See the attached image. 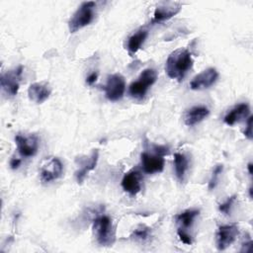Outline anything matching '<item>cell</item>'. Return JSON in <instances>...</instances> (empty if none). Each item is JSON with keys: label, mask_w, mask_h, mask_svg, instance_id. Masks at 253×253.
<instances>
[{"label": "cell", "mask_w": 253, "mask_h": 253, "mask_svg": "<svg viewBox=\"0 0 253 253\" xmlns=\"http://www.w3.org/2000/svg\"><path fill=\"white\" fill-rule=\"evenodd\" d=\"M192 66L191 51L187 48H178L168 56L165 63V71L171 79L182 81Z\"/></svg>", "instance_id": "1"}, {"label": "cell", "mask_w": 253, "mask_h": 253, "mask_svg": "<svg viewBox=\"0 0 253 253\" xmlns=\"http://www.w3.org/2000/svg\"><path fill=\"white\" fill-rule=\"evenodd\" d=\"M93 231L101 246H112L116 240L115 227L112 219L106 214L98 215L93 220Z\"/></svg>", "instance_id": "2"}, {"label": "cell", "mask_w": 253, "mask_h": 253, "mask_svg": "<svg viewBox=\"0 0 253 253\" xmlns=\"http://www.w3.org/2000/svg\"><path fill=\"white\" fill-rule=\"evenodd\" d=\"M96 3L93 1H87L81 3L77 10L71 16L68 22V29L70 33H75L80 29L88 26L95 17L94 9Z\"/></svg>", "instance_id": "3"}, {"label": "cell", "mask_w": 253, "mask_h": 253, "mask_svg": "<svg viewBox=\"0 0 253 253\" xmlns=\"http://www.w3.org/2000/svg\"><path fill=\"white\" fill-rule=\"evenodd\" d=\"M154 152L143 151L140 155L142 171L147 174L160 173L164 169V155L168 148L165 146H154Z\"/></svg>", "instance_id": "4"}, {"label": "cell", "mask_w": 253, "mask_h": 253, "mask_svg": "<svg viewBox=\"0 0 253 253\" xmlns=\"http://www.w3.org/2000/svg\"><path fill=\"white\" fill-rule=\"evenodd\" d=\"M157 79V72L153 68L144 69L138 76V78L131 82L128 87L129 95L136 100H141L144 98L147 90L151 87Z\"/></svg>", "instance_id": "5"}, {"label": "cell", "mask_w": 253, "mask_h": 253, "mask_svg": "<svg viewBox=\"0 0 253 253\" xmlns=\"http://www.w3.org/2000/svg\"><path fill=\"white\" fill-rule=\"evenodd\" d=\"M63 172L61 161L57 157H49L42 161L40 168V178L42 183L57 180Z\"/></svg>", "instance_id": "6"}, {"label": "cell", "mask_w": 253, "mask_h": 253, "mask_svg": "<svg viewBox=\"0 0 253 253\" xmlns=\"http://www.w3.org/2000/svg\"><path fill=\"white\" fill-rule=\"evenodd\" d=\"M105 94L110 101H119L123 98L126 90V81L120 73L111 74L108 76L104 86Z\"/></svg>", "instance_id": "7"}, {"label": "cell", "mask_w": 253, "mask_h": 253, "mask_svg": "<svg viewBox=\"0 0 253 253\" xmlns=\"http://www.w3.org/2000/svg\"><path fill=\"white\" fill-rule=\"evenodd\" d=\"M23 72V66H18L12 70L2 73L0 82L3 92L8 96H15L18 93L21 81V75Z\"/></svg>", "instance_id": "8"}, {"label": "cell", "mask_w": 253, "mask_h": 253, "mask_svg": "<svg viewBox=\"0 0 253 253\" xmlns=\"http://www.w3.org/2000/svg\"><path fill=\"white\" fill-rule=\"evenodd\" d=\"M15 142L19 153L24 157H33L39 149V137L34 133H18Z\"/></svg>", "instance_id": "9"}, {"label": "cell", "mask_w": 253, "mask_h": 253, "mask_svg": "<svg viewBox=\"0 0 253 253\" xmlns=\"http://www.w3.org/2000/svg\"><path fill=\"white\" fill-rule=\"evenodd\" d=\"M181 8H182V4L180 2H174V1L160 2L154 10L152 23H161L171 19L181 11Z\"/></svg>", "instance_id": "10"}, {"label": "cell", "mask_w": 253, "mask_h": 253, "mask_svg": "<svg viewBox=\"0 0 253 253\" xmlns=\"http://www.w3.org/2000/svg\"><path fill=\"white\" fill-rule=\"evenodd\" d=\"M238 235V227L236 224L220 225L216 231V247L218 250H224L229 247Z\"/></svg>", "instance_id": "11"}, {"label": "cell", "mask_w": 253, "mask_h": 253, "mask_svg": "<svg viewBox=\"0 0 253 253\" xmlns=\"http://www.w3.org/2000/svg\"><path fill=\"white\" fill-rule=\"evenodd\" d=\"M99 158L98 149H94L89 156L80 157L76 161L78 162V169L75 171V178L78 184H81L88 173L95 169Z\"/></svg>", "instance_id": "12"}, {"label": "cell", "mask_w": 253, "mask_h": 253, "mask_svg": "<svg viewBox=\"0 0 253 253\" xmlns=\"http://www.w3.org/2000/svg\"><path fill=\"white\" fill-rule=\"evenodd\" d=\"M218 78V72L215 68L210 67L196 75L191 83L190 87L193 90H203L211 87Z\"/></svg>", "instance_id": "13"}, {"label": "cell", "mask_w": 253, "mask_h": 253, "mask_svg": "<svg viewBox=\"0 0 253 253\" xmlns=\"http://www.w3.org/2000/svg\"><path fill=\"white\" fill-rule=\"evenodd\" d=\"M141 174L137 169L126 172L122 180L123 189L131 196L136 195L141 190Z\"/></svg>", "instance_id": "14"}, {"label": "cell", "mask_w": 253, "mask_h": 253, "mask_svg": "<svg viewBox=\"0 0 253 253\" xmlns=\"http://www.w3.org/2000/svg\"><path fill=\"white\" fill-rule=\"evenodd\" d=\"M51 88L45 82H35L28 88V96L31 101L36 104H42L48 99Z\"/></svg>", "instance_id": "15"}, {"label": "cell", "mask_w": 253, "mask_h": 253, "mask_svg": "<svg viewBox=\"0 0 253 253\" xmlns=\"http://www.w3.org/2000/svg\"><path fill=\"white\" fill-rule=\"evenodd\" d=\"M210 114V111L205 106H194L187 110L184 114V122L187 126H192L203 120H205Z\"/></svg>", "instance_id": "16"}, {"label": "cell", "mask_w": 253, "mask_h": 253, "mask_svg": "<svg viewBox=\"0 0 253 253\" xmlns=\"http://www.w3.org/2000/svg\"><path fill=\"white\" fill-rule=\"evenodd\" d=\"M250 109L249 106L245 103H241L236 105L233 109H231L224 117L223 121L227 126H233L236 123L241 122L247 116H249Z\"/></svg>", "instance_id": "17"}, {"label": "cell", "mask_w": 253, "mask_h": 253, "mask_svg": "<svg viewBox=\"0 0 253 253\" xmlns=\"http://www.w3.org/2000/svg\"><path fill=\"white\" fill-rule=\"evenodd\" d=\"M174 168L177 179L180 182H183L189 169V160L185 154L179 152L174 154Z\"/></svg>", "instance_id": "18"}, {"label": "cell", "mask_w": 253, "mask_h": 253, "mask_svg": "<svg viewBox=\"0 0 253 253\" xmlns=\"http://www.w3.org/2000/svg\"><path fill=\"white\" fill-rule=\"evenodd\" d=\"M148 36L146 30H139L136 33L132 34L127 41V50L130 54H134L143 44L144 41Z\"/></svg>", "instance_id": "19"}, {"label": "cell", "mask_w": 253, "mask_h": 253, "mask_svg": "<svg viewBox=\"0 0 253 253\" xmlns=\"http://www.w3.org/2000/svg\"><path fill=\"white\" fill-rule=\"evenodd\" d=\"M199 210H186L176 215V221L180 225L179 228L185 229L192 226L195 218L199 215Z\"/></svg>", "instance_id": "20"}, {"label": "cell", "mask_w": 253, "mask_h": 253, "mask_svg": "<svg viewBox=\"0 0 253 253\" xmlns=\"http://www.w3.org/2000/svg\"><path fill=\"white\" fill-rule=\"evenodd\" d=\"M149 236H150V228L145 225L138 226L133 230V232L130 235L131 238L138 241H145L149 238Z\"/></svg>", "instance_id": "21"}, {"label": "cell", "mask_w": 253, "mask_h": 253, "mask_svg": "<svg viewBox=\"0 0 253 253\" xmlns=\"http://www.w3.org/2000/svg\"><path fill=\"white\" fill-rule=\"evenodd\" d=\"M223 170V166L222 164H217L214 168H213V171H212V174H211V177L209 181V190H212L215 188L217 182H218V178L221 174Z\"/></svg>", "instance_id": "22"}, {"label": "cell", "mask_w": 253, "mask_h": 253, "mask_svg": "<svg viewBox=\"0 0 253 253\" xmlns=\"http://www.w3.org/2000/svg\"><path fill=\"white\" fill-rule=\"evenodd\" d=\"M235 198H236L235 196H231V197H229L224 203L220 204L219 207H218L219 211L222 212V213H224L225 215H228V214L230 213L231 208H232V206H233V204H234V202H235Z\"/></svg>", "instance_id": "23"}, {"label": "cell", "mask_w": 253, "mask_h": 253, "mask_svg": "<svg viewBox=\"0 0 253 253\" xmlns=\"http://www.w3.org/2000/svg\"><path fill=\"white\" fill-rule=\"evenodd\" d=\"M177 234H178L180 240H181L183 243H185V244H187V245H191V244H192V242H193V241H192V237H191V235H190L185 229L178 228Z\"/></svg>", "instance_id": "24"}, {"label": "cell", "mask_w": 253, "mask_h": 253, "mask_svg": "<svg viewBox=\"0 0 253 253\" xmlns=\"http://www.w3.org/2000/svg\"><path fill=\"white\" fill-rule=\"evenodd\" d=\"M252 116H249L248 121H247V126L246 128L244 130V135L248 138V139H252Z\"/></svg>", "instance_id": "25"}, {"label": "cell", "mask_w": 253, "mask_h": 253, "mask_svg": "<svg viewBox=\"0 0 253 253\" xmlns=\"http://www.w3.org/2000/svg\"><path fill=\"white\" fill-rule=\"evenodd\" d=\"M97 78H98V73H97V72H92V73L86 78V83H87L88 85H93V84L96 82Z\"/></svg>", "instance_id": "26"}, {"label": "cell", "mask_w": 253, "mask_h": 253, "mask_svg": "<svg viewBox=\"0 0 253 253\" xmlns=\"http://www.w3.org/2000/svg\"><path fill=\"white\" fill-rule=\"evenodd\" d=\"M21 163H22L21 159H19V158H12V159L10 160V167H11L13 170H15V169L19 168V166L21 165Z\"/></svg>", "instance_id": "27"}, {"label": "cell", "mask_w": 253, "mask_h": 253, "mask_svg": "<svg viewBox=\"0 0 253 253\" xmlns=\"http://www.w3.org/2000/svg\"><path fill=\"white\" fill-rule=\"evenodd\" d=\"M247 169H248V173H249V175L251 176L252 175V163L250 162V163H248V165H247Z\"/></svg>", "instance_id": "28"}, {"label": "cell", "mask_w": 253, "mask_h": 253, "mask_svg": "<svg viewBox=\"0 0 253 253\" xmlns=\"http://www.w3.org/2000/svg\"><path fill=\"white\" fill-rule=\"evenodd\" d=\"M249 196H250V198H252V187L249 188Z\"/></svg>", "instance_id": "29"}]
</instances>
